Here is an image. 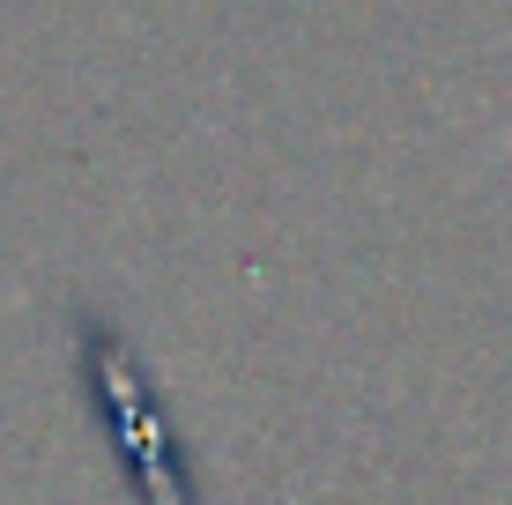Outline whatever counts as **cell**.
I'll return each mask as SVG.
<instances>
[{
  "instance_id": "obj_1",
  "label": "cell",
  "mask_w": 512,
  "mask_h": 505,
  "mask_svg": "<svg viewBox=\"0 0 512 505\" xmlns=\"http://www.w3.org/2000/svg\"><path fill=\"white\" fill-rule=\"evenodd\" d=\"M82 379H90L97 409H104V439H119V476L134 483L141 505H201L193 468L179 454V431L156 416V394L141 379V364L127 357V335L112 320H82Z\"/></svg>"
}]
</instances>
